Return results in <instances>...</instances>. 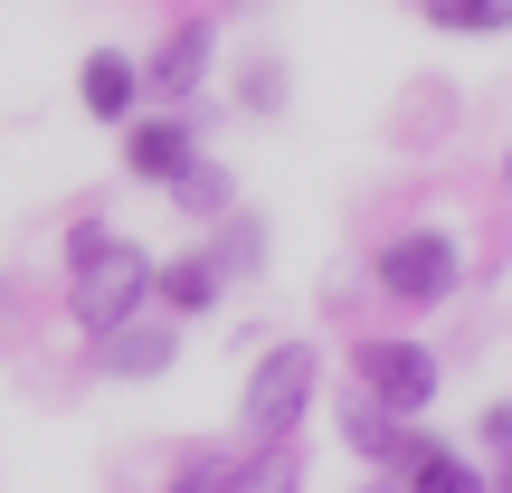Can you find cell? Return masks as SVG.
I'll return each instance as SVG.
<instances>
[{
	"label": "cell",
	"instance_id": "cell-1",
	"mask_svg": "<svg viewBox=\"0 0 512 493\" xmlns=\"http://www.w3.org/2000/svg\"><path fill=\"white\" fill-rule=\"evenodd\" d=\"M143 294H152V256H143V247L105 238V228H76V238H67V313H76L86 332L133 323Z\"/></svg>",
	"mask_w": 512,
	"mask_h": 493
},
{
	"label": "cell",
	"instance_id": "cell-2",
	"mask_svg": "<svg viewBox=\"0 0 512 493\" xmlns=\"http://www.w3.org/2000/svg\"><path fill=\"white\" fill-rule=\"evenodd\" d=\"M304 399H313V351L304 342L266 351V361L247 370V427H256V437H285V427L304 418Z\"/></svg>",
	"mask_w": 512,
	"mask_h": 493
},
{
	"label": "cell",
	"instance_id": "cell-3",
	"mask_svg": "<svg viewBox=\"0 0 512 493\" xmlns=\"http://www.w3.org/2000/svg\"><path fill=\"white\" fill-rule=\"evenodd\" d=\"M351 380H361L380 408H399V418L437 399V361H427L418 342H361V351H351Z\"/></svg>",
	"mask_w": 512,
	"mask_h": 493
},
{
	"label": "cell",
	"instance_id": "cell-4",
	"mask_svg": "<svg viewBox=\"0 0 512 493\" xmlns=\"http://www.w3.org/2000/svg\"><path fill=\"white\" fill-rule=\"evenodd\" d=\"M446 285H456V238H437V228H418L380 256V294H399V304H437Z\"/></svg>",
	"mask_w": 512,
	"mask_h": 493
},
{
	"label": "cell",
	"instance_id": "cell-5",
	"mask_svg": "<svg viewBox=\"0 0 512 493\" xmlns=\"http://www.w3.org/2000/svg\"><path fill=\"white\" fill-rule=\"evenodd\" d=\"M133 86H143V76H133V57H114V48H95L86 76H76L86 114H105V124H124V114H133Z\"/></svg>",
	"mask_w": 512,
	"mask_h": 493
},
{
	"label": "cell",
	"instance_id": "cell-6",
	"mask_svg": "<svg viewBox=\"0 0 512 493\" xmlns=\"http://www.w3.org/2000/svg\"><path fill=\"white\" fill-rule=\"evenodd\" d=\"M181 162H190V133L171 124V114H162V124H133V133H124V171H133V181H171Z\"/></svg>",
	"mask_w": 512,
	"mask_h": 493
},
{
	"label": "cell",
	"instance_id": "cell-7",
	"mask_svg": "<svg viewBox=\"0 0 512 493\" xmlns=\"http://www.w3.org/2000/svg\"><path fill=\"white\" fill-rule=\"evenodd\" d=\"M228 285V266H209V256H181V266H152V294H162L171 313H209Z\"/></svg>",
	"mask_w": 512,
	"mask_h": 493
},
{
	"label": "cell",
	"instance_id": "cell-8",
	"mask_svg": "<svg viewBox=\"0 0 512 493\" xmlns=\"http://www.w3.org/2000/svg\"><path fill=\"white\" fill-rule=\"evenodd\" d=\"M200 57H209V29H171V38H162V57H152V86H162V95H190Z\"/></svg>",
	"mask_w": 512,
	"mask_h": 493
},
{
	"label": "cell",
	"instance_id": "cell-9",
	"mask_svg": "<svg viewBox=\"0 0 512 493\" xmlns=\"http://www.w3.org/2000/svg\"><path fill=\"white\" fill-rule=\"evenodd\" d=\"M171 361V332H152V323H114L105 332V370H162Z\"/></svg>",
	"mask_w": 512,
	"mask_h": 493
},
{
	"label": "cell",
	"instance_id": "cell-10",
	"mask_svg": "<svg viewBox=\"0 0 512 493\" xmlns=\"http://www.w3.org/2000/svg\"><path fill=\"white\" fill-rule=\"evenodd\" d=\"M427 19L465 29V38H494V29H512V0H427Z\"/></svg>",
	"mask_w": 512,
	"mask_h": 493
},
{
	"label": "cell",
	"instance_id": "cell-11",
	"mask_svg": "<svg viewBox=\"0 0 512 493\" xmlns=\"http://www.w3.org/2000/svg\"><path fill=\"white\" fill-rule=\"evenodd\" d=\"M171 200H181V209H200V219H209V209H228V171H219V162H200V152H190V162L171 171Z\"/></svg>",
	"mask_w": 512,
	"mask_h": 493
},
{
	"label": "cell",
	"instance_id": "cell-12",
	"mask_svg": "<svg viewBox=\"0 0 512 493\" xmlns=\"http://www.w3.org/2000/svg\"><path fill=\"white\" fill-rule=\"evenodd\" d=\"M408 493H484V484L465 475V456H446V446H427V456L408 465Z\"/></svg>",
	"mask_w": 512,
	"mask_h": 493
},
{
	"label": "cell",
	"instance_id": "cell-13",
	"mask_svg": "<svg viewBox=\"0 0 512 493\" xmlns=\"http://www.w3.org/2000/svg\"><path fill=\"white\" fill-rule=\"evenodd\" d=\"M228 475H238V456H228V446H209V456H181L171 493H228Z\"/></svg>",
	"mask_w": 512,
	"mask_h": 493
},
{
	"label": "cell",
	"instance_id": "cell-14",
	"mask_svg": "<svg viewBox=\"0 0 512 493\" xmlns=\"http://www.w3.org/2000/svg\"><path fill=\"white\" fill-rule=\"evenodd\" d=\"M275 86H285V76H275V57H256V67H247V105H275Z\"/></svg>",
	"mask_w": 512,
	"mask_h": 493
},
{
	"label": "cell",
	"instance_id": "cell-15",
	"mask_svg": "<svg viewBox=\"0 0 512 493\" xmlns=\"http://www.w3.org/2000/svg\"><path fill=\"white\" fill-rule=\"evenodd\" d=\"M484 446H503V456H512V408H494V418H484Z\"/></svg>",
	"mask_w": 512,
	"mask_h": 493
},
{
	"label": "cell",
	"instance_id": "cell-16",
	"mask_svg": "<svg viewBox=\"0 0 512 493\" xmlns=\"http://www.w3.org/2000/svg\"><path fill=\"white\" fill-rule=\"evenodd\" d=\"M503 181H512V143H503Z\"/></svg>",
	"mask_w": 512,
	"mask_h": 493
},
{
	"label": "cell",
	"instance_id": "cell-17",
	"mask_svg": "<svg viewBox=\"0 0 512 493\" xmlns=\"http://www.w3.org/2000/svg\"><path fill=\"white\" fill-rule=\"evenodd\" d=\"M494 493H512V475H503V484H494Z\"/></svg>",
	"mask_w": 512,
	"mask_h": 493
}]
</instances>
